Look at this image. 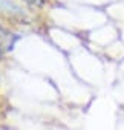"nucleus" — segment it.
Wrapping results in <instances>:
<instances>
[{"mask_svg": "<svg viewBox=\"0 0 124 130\" xmlns=\"http://www.w3.org/2000/svg\"><path fill=\"white\" fill-rule=\"evenodd\" d=\"M14 44V37L12 34H9L5 28L0 26V51L3 49H11Z\"/></svg>", "mask_w": 124, "mask_h": 130, "instance_id": "1", "label": "nucleus"}, {"mask_svg": "<svg viewBox=\"0 0 124 130\" xmlns=\"http://www.w3.org/2000/svg\"><path fill=\"white\" fill-rule=\"evenodd\" d=\"M0 9L11 12V14H16V15H22V9L14 2H11V0H0Z\"/></svg>", "mask_w": 124, "mask_h": 130, "instance_id": "2", "label": "nucleus"}, {"mask_svg": "<svg viewBox=\"0 0 124 130\" xmlns=\"http://www.w3.org/2000/svg\"><path fill=\"white\" fill-rule=\"evenodd\" d=\"M23 2L29 3L31 6H43L44 5V0H23Z\"/></svg>", "mask_w": 124, "mask_h": 130, "instance_id": "3", "label": "nucleus"}]
</instances>
